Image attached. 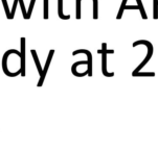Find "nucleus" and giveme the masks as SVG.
Wrapping results in <instances>:
<instances>
[{
	"mask_svg": "<svg viewBox=\"0 0 158 152\" xmlns=\"http://www.w3.org/2000/svg\"><path fill=\"white\" fill-rule=\"evenodd\" d=\"M137 45H146V46H148V49H149V51H148V54H147V57L146 58L143 60V63L139 65L137 68L135 69L134 71H133V73H132V76L134 75V74H136L137 72H139L141 70V69L143 68L144 66H146V64H148V62L150 60V58L152 57V55H153V51H154V48H153V45H152L151 43H150L149 41H146V40H140V41H136L133 43V47H136Z\"/></svg>",
	"mask_w": 158,
	"mask_h": 152,
	"instance_id": "1",
	"label": "nucleus"
},
{
	"mask_svg": "<svg viewBox=\"0 0 158 152\" xmlns=\"http://www.w3.org/2000/svg\"><path fill=\"white\" fill-rule=\"evenodd\" d=\"M12 53H15V54H17L18 57H20V54H21V52H19L18 50H16V49L7 50V51L3 54V57H2V70H3L5 75H7L10 77H16L18 75H21V69H20V70H18L17 72H15V73L10 72L9 69H7V57H9L10 54H12Z\"/></svg>",
	"mask_w": 158,
	"mask_h": 152,
	"instance_id": "2",
	"label": "nucleus"
},
{
	"mask_svg": "<svg viewBox=\"0 0 158 152\" xmlns=\"http://www.w3.org/2000/svg\"><path fill=\"white\" fill-rule=\"evenodd\" d=\"M98 53L102 54V72L106 77H112L114 76V73L111 72V73H108L107 72V53H110V54H113L114 50L110 49V50H107V44L103 43L102 44V49L98 50Z\"/></svg>",
	"mask_w": 158,
	"mask_h": 152,
	"instance_id": "3",
	"label": "nucleus"
},
{
	"mask_svg": "<svg viewBox=\"0 0 158 152\" xmlns=\"http://www.w3.org/2000/svg\"><path fill=\"white\" fill-rule=\"evenodd\" d=\"M21 54H20V69L21 76H25V38H21Z\"/></svg>",
	"mask_w": 158,
	"mask_h": 152,
	"instance_id": "4",
	"label": "nucleus"
},
{
	"mask_svg": "<svg viewBox=\"0 0 158 152\" xmlns=\"http://www.w3.org/2000/svg\"><path fill=\"white\" fill-rule=\"evenodd\" d=\"M53 53H55V50H53V49L50 50L49 53H48L46 63H45V66H44V68H43V75H42V77H40V80L38 82V84H37V87H42V84H43L45 76H46V73H47V71H48V68H49L50 63H52V57H53Z\"/></svg>",
	"mask_w": 158,
	"mask_h": 152,
	"instance_id": "5",
	"label": "nucleus"
},
{
	"mask_svg": "<svg viewBox=\"0 0 158 152\" xmlns=\"http://www.w3.org/2000/svg\"><path fill=\"white\" fill-rule=\"evenodd\" d=\"M79 53H85L88 57V76H92V54L90 53V51H88L86 49H77L72 52V55H77Z\"/></svg>",
	"mask_w": 158,
	"mask_h": 152,
	"instance_id": "6",
	"label": "nucleus"
},
{
	"mask_svg": "<svg viewBox=\"0 0 158 152\" xmlns=\"http://www.w3.org/2000/svg\"><path fill=\"white\" fill-rule=\"evenodd\" d=\"M31 52V54H33V58H34V60H35V64H36L37 70H38L39 74H40V77H42V75H43V69L41 68V64H40L38 55H37V51L35 49H33Z\"/></svg>",
	"mask_w": 158,
	"mask_h": 152,
	"instance_id": "7",
	"label": "nucleus"
},
{
	"mask_svg": "<svg viewBox=\"0 0 158 152\" xmlns=\"http://www.w3.org/2000/svg\"><path fill=\"white\" fill-rule=\"evenodd\" d=\"M58 16L62 20L70 19V15L65 16L63 14V0H58Z\"/></svg>",
	"mask_w": 158,
	"mask_h": 152,
	"instance_id": "8",
	"label": "nucleus"
},
{
	"mask_svg": "<svg viewBox=\"0 0 158 152\" xmlns=\"http://www.w3.org/2000/svg\"><path fill=\"white\" fill-rule=\"evenodd\" d=\"M127 1H128V0H123L122 5H120V9H119V10H118V14H117V17H116V19H117V20H120V19H122L123 13H124V9H125V6H126V3H127Z\"/></svg>",
	"mask_w": 158,
	"mask_h": 152,
	"instance_id": "9",
	"label": "nucleus"
},
{
	"mask_svg": "<svg viewBox=\"0 0 158 152\" xmlns=\"http://www.w3.org/2000/svg\"><path fill=\"white\" fill-rule=\"evenodd\" d=\"M137 5L139 6V10H140V13H141V17H143V19L147 20L148 19V17H147V14H146V12H144L143 3H141V0H137Z\"/></svg>",
	"mask_w": 158,
	"mask_h": 152,
	"instance_id": "10",
	"label": "nucleus"
},
{
	"mask_svg": "<svg viewBox=\"0 0 158 152\" xmlns=\"http://www.w3.org/2000/svg\"><path fill=\"white\" fill-rule=\"evenodd\" d=\"M81 1L82 0H77V14L76 18L77 20L81 19Z\"/></svg>",
	"mask_w": 158,
	"mask_h": 152,
	"instance_id": "11",
	"label": "nucleus"
},
{
	"mask_svg": "<svg viewBox=\"0 0 158 152\" xmlns=\"http://www.w3.org/2000/svg\"><path fill=\"white\" fill-rule=\"evenodd\" d=\"M98 0H93V19L96 20L98 17Z\"/></svg>",
	"mask_w": 158,
	"mask_h": 152,
	"instance_id": "12",
	"label": "nucleus"
},
{
	"mask_svg": "<svg viewBox=\"0 0 158 152\" xmlns=\"http://www.w3.org/2000/svg\"><path fill=\"white\" fill-rule=\"evenodd\" d=\"M1 1H2V4H3V7H4V10H5V14H6L7 19L10 20V10H9V5H7L6 0H1Z\"/></svg>",
	"mask_w": 158,
	"mask_h": 152,
	"instance_id": "13",
	"label": "nucleus"
},
{
	"mask_svg": "<svg viewBox=\"0 0 158 152\" xmlns=\"http://www.w3.org/2000/svg\"><path fill=\"white\" fill-rule=\"evenodd\" d=\"M18 2H19V0H14V4H13L12 10H10V20H13V19H14L15 13H16V7H17Z\"/></svg>",
	"mask_w": 158,
	"mask_h": 152,
	"instance_id": "14",
	"label": "nucleus"
},
{
	"mask_svg": "<svg viewBox=\"0 0 158 152\" xmlns=\"http://www.w3.org/2000/svg\"><path fill=\"white\" fill-rule=\"evenodd\" d=\"M35 2H36V0H31V4H29V7H28V10H27V18H26V20L31 19V13H33Z\"/></svg>",
	"mask_w": 158,
	"mask_h": 152,
	"instance_id": "15",
	"label": "nucleus"
},
{
	"mask_svg": "<svg viewBox=\"0 0 158 152\" xmlns=\"http://www.w3.org/2000/svg\"><path fill=\"white\" fill-rule=\"evenodd\" d=\"M19 3H20V7H21V10H22V15H23V18L26 20L27 18V10H25V6H24V3H23V0H19Z\"/></svg>",
	"mask_w": 158,
	"mask_h": 152,
	"instance_id": "16",
	"label": "nucleus"
},
{
	"mask_svg": "<svg viewBox=\"0 0 158 152\" xmlns=\"http://www.w3.org/2000/svg\"><path fill=\"white\" fill-rule=\"evenodd\" d=\"M43 19L47 20L48 19V0H44V15Z\"/></svg>",
	"mask_w": 158,
	"mask_h": 152,
	"instance_id": "17",
	"label": "nucleus"
},
{
	"mask_svg": "<svg viewBox=\"0 0 158 152\" xmlns=\"http://www.w3.org/2000/svg\"><path fill=\"white\" fill-rule=\"evenodd\" d=\"M153 18L155 20L158 19V0H154V13Z\"/></svg>",
	"mask_w": 158,
	"mask_h": 152,
	"instance_id": "18",
	"label": "nucleus"
},
{
	"mask_svg": "<svg viewBox=\"0 0 158 152\" xmlns=\"http://www.w3.org/2000/svg\"><path fill=\"white\" fill-rule=\"evenodd\" d=\"M133 76H137V77H139V76H150V77H153V76H155V73L154 72H146V73H140V72H137L136 74H134Z\"/></svg>",
	"mask_w": 158,
	"mask_h": 152,
	"instance_id": "19",
	"label": "nucleus"
},
{
	"mask_svg": "<svg viewBox=\"0 0 158 152\" xmlns=\"http://www.w3.org/2000/svg\"><path fill=\"white\" fill-rule=\"evenodd\" d=\"M139 10V6H138V5H129V6H127V5H126L124 10Z\"/></svg>",
	"mask_w": 158,
	"mask_h": 152,
	"instance_id": "20",
	"label": "nucleus"
}]
</instances>
